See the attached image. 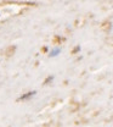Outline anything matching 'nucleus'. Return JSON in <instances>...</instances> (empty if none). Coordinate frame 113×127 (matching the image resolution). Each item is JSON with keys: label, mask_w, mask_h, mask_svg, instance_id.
I'll return each mask as SVG.
<instances>
[{"label": "nucleus", "mask_w": 113, "mask_h": 127, "mask_svg": "<svg viewBox=\"0 0 113 127\" xmlns=\"http://www.w3.org/2000/svg\"><path fill=\"white\" fill-rule=\"evenodd\" d=\"M34 94H35V92H31V93H28V94L22 95V96L19 98V100H24V99H28V98H31V96H33Z\"/></svg>", "instance_id": "1"}, {"label": "nucleus", "mask_w": 113, "mask_h": 127, "mask_svg": "<svg viewBox=\"0 0 113 127\" xmlns=\"http://www.w3.org/2000/svg\"><path fill=\"white\" fill-rule=\"evenodd\" d=\"M60 53V49H55V50H52V53L50 54V56H55V55H57Z\"/></svg>", "instance_id": "2"}]
</instances>
